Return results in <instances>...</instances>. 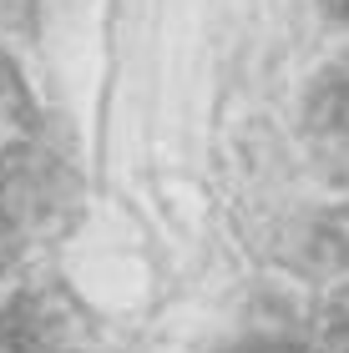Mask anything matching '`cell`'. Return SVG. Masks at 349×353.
I'll return each instance as SVG.
<instances>
[{"label": "cell", "mask_w": 349, "mask_h": 353, "mask_svg": "<svg viewBox=\"0 0 349 353\" xmlns=\"http://www.w3.org/2000/svg\"><path fill=\"white\" fill-rule=\"evenodd\" d=\"M0 353H51V348H46L41 328L30 323L26 313L6 308V313H0Z\"/></svg>", "instance_id": "cell-3"}, {"label": "cell", "mask_w": 349, "mask_h": 353, "mask_svg": "<svg viewBox=\"0 0 349 353\" xmlns=\"http://www.w3.org/2000/svg\"><path fill=\"white\" fill-rule=\"evenodd\" d=\"M329 15H339V21H349V0H324Z\"/></svg>", "instance_id": "cell-6"}, {"label": "cell", "mask_w": 349, "mask_h": 353, "mask_svg": "<svg viewBox=\"0 0 349 353\" xmlns=\"http://www.w3.org/2000/svg\"><path fill=\"white\" fill-rule=\"evenodd\" d=\"M304 141L319 172H329L334 182H349V56L314 81L304 106Z\"/></svg>", "instance_id": "cell-1"}, {"label": "cell", "mask_w": 349, "mask_h": 353, "mask_svg": "<svg viewBox=\"0 0 349 353\" xmlns=\"http://www.w3.org/2000/svg\"><path fill=\"white\" fill-rule=\"evenodd\" d=\"M223 353H299L294 343H283V339H248V343H233Z\"/></svg>", "instance_id": "cell-5"}, {"label": "cell", "mask_w": 349, "mask_h": 353, "mask_svg": "<svg viewBox=\"0 0 349 353\" xmlns=\"http://www.w3.org/2000/svg\"><path fill=\"white\" fill-rule=\"evenodd\" d=\"M319 248H329V252H339V258H349V212H339L334 222H324Z\"/></svg>", "instance_id": "cell-4"}, {"label": "cell", "mask_w": 349, "mask_h": 353, "mask_svg": "<svg viewBox=\"0 0 349 353\" xmlns=\"http://www.w3.org/2000/svg\"><path fill=\"white\" fill-rule=\"evenodd\" d=\"M30 137H36V111H30V96L21 86V76L6 56H0V182L26 162Z\"/></svg>", "instance_id": "cell-2"}]
</instances>
